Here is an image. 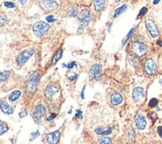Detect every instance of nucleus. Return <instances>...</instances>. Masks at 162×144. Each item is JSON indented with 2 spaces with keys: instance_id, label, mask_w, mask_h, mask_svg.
Listing matches in <instances>:
<instances>
[{
  "instance_id": "19",
  "label": "nucleus",
  "mask_w": 162,
  "mask_h": 144,
  "mask_svg": "<svg viewBox=\"0 0 162 144\" xmlns=\"http://www.w3.org/2000/svg\"><path fill=\"white\" fill-rule=\"evenodd\" d=\"M20 96H21V92H20V90H14V92L9 96V101H17V99L20 97Z\"/></svg>"
},
{
  "instance_id": "22",
  "label": "nucleus",
  "mask_w": 162,
  "mask_h": 144,
  "mask_svg": "<svg viewBox=\"0 0 162 144\" xmlns=\"http://www.w3.org/2000/svg\"><path fill=\"white\" fill-rule=\"evenodd\" d=\"M126 8H127V6H126V5H122L121 7H119V8H117V10H115V12H114V16H113V17H117V16L120 15V14H121V13H123L124 11L126 10Z\"/></svg>"
},
{
  "instance_id": "36",
  "label": "nucleus",
  "mask_w": 162,
  "mask_h": 144,
  "mask_svg": "<svg viewBox=\"0 0 162 144\" xmlns=\"http://www.w3.org/2000/svg\"><path fill=\"white\" fill-rule=\"evenodd\" d=\"M157 132H158L159 136H160V137H162V126H159L158 127V129H157Z\"/></svg>"
},
{
  "instance_id": "37",
  "label": "nucleus",
  "mask_w": 162,
  "mask_h": 144,
  "mask_svg": "<svg viewBox=\"0 0 162 144\" xmlns=\"http://www.w3.org/2000/svg\"><path fill=\"white\" fill-rule=\"evenodd\" d=\"M26 114H27V112H26V110H22V112H21V113H20V114H19V116H20V117H24V116H25V115H26Z\"/></svg>"
},
{
  "instance_id": "7",
  "label": "nucleus",
  "mask_w": 162,
  "mask_h": 144,
  "mask_svg": "<svg viewBox=\"0 0 162 144\" xmlns=\"http://www.w3.org/2000/svg\"><path fill=\"white\" fill-rule=\"evenodd\" d=\"M101 65H99V64L94 65V66L90 69V76L96 81H99L101 79Z\"/></svg>"
},
{
  "instance_id": "29",
  "label": "nucleus",
  "mask_w": 162,
  "mask_h": 144,
  "mask_svg": "<svg viewBox=\"0 0 162 144\" xmlns=\"http://www.w3.org/2000/svg\"><path fill=\"white\" fill-rule=\"evenodd\" d=\"M4 6L7 7V8H14V7H15V4L13 3V2L6 1V2H4Z\"/></svg>"
},
{
  "instance_id": "2",
  "label": "nucleus",
  "mask_w": 162,
  "mask_h": 144,
  "mask_svg": "<svg viewBox=\"0 0 162 144\" xmlns=\"http://www.w3.org/2000/svg\"><path fill=\"white\" fill-rule=\"evenodd\" d=\"M35 53V51H34V49H29V50H25L23 51L22 53H20L19 55H18L17 57V64L19 65V66H23V65L25 64L30 58L32 57V55Z\"/></svg>"
},
{
  "instance_id": "17",
  "label": "nucleus",
  "mask_w": 162,
  "mask_h": 144,
  "mask_svg": "<svg viewBox=\"0 0 162 144\" xmlns=\"http://www.w3.org/2000/svg\"><path fill=\"white\" fill-rule=\"evenodd\" d=\"M143 94H144V90H143L142 88H135L132 92V96L135 101H137L138 99H140L143 96Z\"/></svg>"
},
{
  "instance_id": "41",
  "label": "nucleus",
  "mask_w": 162,
  "mask_h": 144,
  "mask_svg": "<svg viewBox=\"0 0 162 144\" xmlns=\"http://www.w3.org/2000/svg\"><path fill=\"white\" fill-rule=\"evenodd\" d=\"M77 76H72V78H69V80H70V81H74V80H76V79H77Z\"/></svg>"
},
{
  "instance_id": "10",
  "label": "nucleus",
  "mask_w": 162,
  "mask_h": 144,
  "mask_svg": "<svg viewBox=\"0 0 162 144\" xmlns=\"http://www.w3.org/2000/svg\"><path fill=\"white\" fill-rule=\"evenodd\" d=\"M134 121H135L136 127L138 129H144L145 126H146V120H145L144 116L140 113H137L134 117Z\"/></svg>"
},
{
  "instance_id": "45",
  "label": "nucleus",
  "mask_w": 162,
  "mask_h": 144,
  "mask_svg": "<svg viewBox=\"0 0 162 144\" xmlns=\"http://www.w3.org/2000/svg\"><path fill=\"white\" fill-rule=\"evenodd\" d=\"M161 85H162V80H161Z\"/></svg>"
},
{
  "instance_id": "20",
  "label": "nucleus",
  "mask_w": 162,
  "mask_h": 144,
  "mask_svg": "<svg viewBox=\"0 0 162 144\" xmlns=\"http://www.w3.org/2000/svg\"><path fill=\"white\" fill-rule=\"evenodd\" d=\"M96 132L98 134H101V135H103V136L108 135L110 133H112V128L106 129V130H105V129H103V128H96Z\"/></svg>"
},
{
  "instance_id": "38",
  "label": "nucleus",
  "mask_w": 162,
  "mask_h": 144,
  "mask_svg": "<svg viewBox=\"0 0 162 144\" xmlns=\"http://www.w3.org/2000/svg\"><path fill=\"white\" fill-rule=\"evenodd\" d=\"M75 66H76V63L73 62V63H71V64L68 65V68H69V69H72L73 67H75Z\"/></svg>"
},
{
  "instance_id": "18",
  "label": "nucleus",
  "mask_w": 162,
  "mask_h": 144,
  "mask_svg": "<svg viewBox=\"0 0 162 144\" xmlns=\"http://www.w3.org/2000/svg\"><path fill=\"white\" fill-rule=\"evenodd\" d=\"M62 54H63V50H62V49H59V50H58L57 52L55 53L54 58H53V61H52V63H51V66L53 67V66H55V65L57 64V62L59 61L60 59H61Z\"/></svg>"
},
{
  "instance_id": "31",
  "label": "nucleus",
  "mask_w": 162,
  "mask_h": 144,
  "mask_svg": "<svg viewBox=\"0 0 162 144\" xmlns=\"http://www.w3.org/2000/svg\"><path fill=\"white\" fill-rule=\"evenodd\" d=\"M46 19H47L48 22H51V23H52V22H55V21H56V19L54 18V16H51V15L48 16V17L46 18Z\"/></svg>"
},
{
  "instance_id": "27",
  "label": "nucleus",
  "mask_w": 162,
  "mask_h": 144,
  "mask_svg": "<svg viewBox=\"0 0 162 144\" xmlns=\"http://www.w3.org/2000/svg\"><path fill=\"white\" fill-rule=\"evenodd\" d=\"M134 31H135V29H134V28H133V29H131L130 31H129L128 35H127V36L125 37V38L123 39V41H122V45H124V44H125L126 42H127V40H128V39L130 38L131 36H132V34H133V32H134Z\"/></svg>"
},
{
  "instance_id": "28",
  "label": "nucleus",
  "mask_w": 162,
  "mask_h": 144,
  "mask_svg": "<svg viewBox=\"0 0 162 144\" xmlns=\"http://www.w3.org/2000/svg\"><path fill=\"white\" fill-rule=\"evenodd\" d=\"M157 104H158V101H157L156 99H150V101H149V106H150V107H154V106H156Z\"/></svg>"
},
{
  "instance_id": "30",
  "label": "nucleus",
  "mask_w": 162,
  "mask_h": 144,
  "mask_svg": "<svg viewBox=\"0 0 162 144\" xmlns=\"http://www.w3.org/2000/svg\"><path fill=\"white\" fill-rule=\"evenodd\" d=\"M6 23V17L4 15H0V26H3Z\"/></svg>"
},
{
  "instance_id": "15",
  "label": "nucleus",
  "mask_w": 162,
  "mask_h": 144,
  "mask_svg": "<svg viewBox=\"0 0 162 144\" xmlns=\"http://www.w3.org/2000/svg\"><path fill=\"white\" fill-rule=\"evenodd\" d=\"M110 101L113 105H119L122 103V96L119 94H113L112 97H110Z\"/></svg>"
},
{
  "instance_id": "25",
  "label": "nucleus",
  "mask_w": 162,
  "mask_h": 144,
  "mask_svg": "<svg viewBox=\"0 0 162 144\" xmlns=\"http://www.w3.org/2000/svg\"><path fill=\"white\" fill-rule=\"evenodd\" d=\"M127 136H128L130 140H134V138H135V133H134L132 128H129L128 130H127Z\"/></svg>"
},
{
  "instance_id": "44",
  "label": "nucleus",
  "mask_w": 162,
  "mask_h": 144,
  "mask_svg": "<svg viewBox=\"0 0 162 144\" xmlns=\"http://www.w3.org/2000/svg\"><path fill=\"white\" fill-rule=\"evenodd\" d=\"M117 2H119V1H120V0H117Z\"/></svg>"
},
{
  "instance_id": "32",
  "label": "nucleus",
  "mask_w": 162,
  "mask_h": 144,
  "mask_svg": "<svg viewBox=\"0 0 162 144\" xmlns=\"http://www.w3.org/2000/svg\"><path fill=\"white\" fill-rule=\"evenodd\" d=\"M55 117H56V113H52V114H51L50 116L47 118V121H49V122H50V121H52V120L54 119Z\"/></svg>"
},
{
  "instance_id": "42",
  "label": "nucleus",
  "mask_w": 162,
  "mask_h": 144,
  "mask_svg": "<svg viewBox=\"0 0 162 144\" xmlns=\"http://www.w3.org/2000/svg\"><path fill=\"white\" fill-rule=\"evenodd\" d=\"M159 1H160V0H154V1H153V4H154V5H156V4L159 3Z\"/></svg>"
},
{
  "instance_id": "21",
  "label": "nucleus",
  "mask_w": 162,
  "mask_h": 144,
  "mask_svg": "<svg viewBox=\"0 0 162 144\" xmlns=\"http://www.w3.org/2000/svg\"><path fill=\"white\" fill-rule=\"evenodd\" d=\"M99 141L101 144H112V139L106 137V136H103V135H101V137L99 138Z\"/></svg>"
},
{
  "instance_id": "9",
  "label": "nucleus",
  "mask_w": 162,
  "mask_h": 144,
  "mask_svg": "<svg viewBox=\"0 0 162 144\" xmlns=\"http://www.w3.org/2000/svg\"><path fill=\"white\" fill-rule=\"evenodd\" d=\"M146 28L149 32L150 36L152 38H156L157 36L159 35V31H158V28L155 25V23L152 20H147L146 21Z\"/></svg>"
},
{
  "instance_id": "8",
  "label": "nucleus",
  "mask_w": 162,
  "mask_h": 144,
  "mask_svg": "<svg viewBox=\"0 0 162 144\" xmlns=\"http://www.w3.org/2000/svg\"><path fill=\"white\" fill-rule=\"evenodd\" d=\"M90 20H91V15H90V11L88 9H84L81 12L80 17H79V21H80L81 27H85L89 24Z\"/></svg>"
},
{
  "instance_id": "14",
  "label": "nucleus",
  "mask_w": 162,
  "mask_h": 144,
  "mask_svg": "<svg viewBox=\"0 0 162 144\" xmlns=\"http://www.w3.org/2000/svg\"><path fill=\"white\" fill-rule=\"evenodd\" d=\"M0 108H1V110L3 111L4 113H6V114H11V113H13V107L9 105L5 101H0Z\"/></svg>"
},
{
  "instance_id": "34",
  "label": "nucleus",
  "mask_w": 162,
  "mask_h": 144,
  "mask_svg": "<svg viewBox=\"0 0 162 144\" xmlns=\"http://www.w3.org/2000/svg\"><path fill=\"white\" fill-rule=\"evenodd\" d=\"M76 117H77V118H80V119L82 118V110H79L77 111V113H76Z\"/></svg>"
},
{
  "instance_id": "33",
  "label": "nucleus",
  "mask_w": 162,
  "mask_h": 144,
  "mask_svg": "<svg viewBox=\"0 0 162 144\" xmlns=\"http://www.w3.org/2000/svg\"><path fill=\"white\" fill-rule=\"evenodd\" d=\"M146 12H147V9H146V8H145V7H144V8H142V9H141V10H140V12H139V16H142V15H144V14L146 13Z\"/></svg>"
},
{
  "instance_id": "40",
  "label": "nucleus",
  "mask_w": 162,
  "mask_h": 144,
  "mask_svg": "<svg viewBox=\"0 0 162 144\" xmlns=\"http://www.w3.org/2000/svg\"><path fill=\"white\" fill-rule=\"evenodd\" d=\"M85 85H84V88H83V92H82V96H81V97H82V99H84V92H85Z\"/></svg>"
},
{
  "instance_id": "39",
  "label": "nucleus",
  "mask_w": 162,
  "mask_h": 144,
  "mask_svg": "<svg viewBox=\"0 0 162 144\" xmlns=\"http://www.w3.org/2000/svg\"><path fill=\"white\" fill-rule=\"evenodd\" d=\"M18 1H19L20 4H25V3H26L27 0H18Z\"/></svg>"
},
{
  "instance_id": "35",
  "label": "nucleus",
  "mask_w": 162,
  "mask_h": 144,
  "mask_svg": "<svg viewBox=\"0 0 162 144\" xmlns=\"http://www.w3.org/2000/svg\"><path fill=\"white\" fill-rule=\"evenodd\" d=\"M38 136H39V131H36V132H34V133H32V139L38 137Z\"/></svg>"
},
{
  "instance_id": "5",
  "label": "nucleus",
  "mask_w": 162,
  "mask_h": 144,
  "mask_svg": "<svg viewBox=\"0 0 162 144\" xmlns=\"http://www.w3.org/2000/svg\"><path fill=\"white\" fill-rule=\"evenodd\" d=\"M40 6L46 11H52L58 8V3L54 0H40Z\"/></svg>"
},
{
  "instance_id": "46",
  "label": "nucleus",
  "mask_w": 162,
  "mask_h": 144,
  "mask_svg": "<svg viewBox=\"0 0 162 144\" xmlns=\"http://www.w3.org/2000/svg\"><path fill=\"white\" fill-rule=\"evenodd\" d=\"M0 124H1V122H0Z\"/></svg>"
},
{
  "instance_id": "43",
  "label": "nucleus",
  "mask_w": 162,
  "mask_h": 144,
  "mask_svg": "<svg viewBox=\"0 0 162 144\" xmlns=\"http://www.w3.org/2000/svg\"><path fill=\"white\" fill-rule=\"evenodd\" d=\"M157 45H158V46H162V40L157 42Z\"/></svg>"
},
{
  "instance_id": "16",
  "label": "nucleus",
  "mask_w": 162,
  "mask_h": 144,
  "mask_svg": "<svg viewBox=\"0 0 162 144\" xmlns=\"http://www.w3.org/2000/svg\"><path fill=\"white\" fill-rule=\"evenodd\" d=\"M94 9L97 11L103 10L105 5V0H94Z\"/></svg>"
},
{
  "instance_id": "26",
  "label": "nucleus",
  "mask_w": 162,
  "mask_h": 144,
  "mask_svg": "<svg viewBox=\"0 0 162 144\" xmlns=\"http://www.w3.org/2000/svg\"><path fill=\"white\" fill-rule=\"evenodd\" d=\"M7 129H8V126H7V124H6V123H1V124H0V135H1V134H3L5 131H7Z\"/></svg>"
},
{
  "instance_id": "11",
  "label": "nucleus",
  "mask_w": 162,
  "mask_h": 144,
  "mask_svg": "<svg viewBox=\"0 0 162 144\" xmlns=\"http://www.w3.org/2000/svg\"><path fill=\"white\" fill-rule=\"evenodd\" d=\"M60 139V131H55L48 134L46 137V141L48 144H58Z\"/></svg>"
},
{
  "instance_id": "24",
  "label": "nucleus",
  "mask_w": 162,
  "mask_h": 144,
  "mask_svg": "<svg viewBox=\"0 0 162 144\" xmlns=\"http://www.w3.org/2000/svg\"><path fill=\"white\" fill-rule=\"evenodd\" d=\"M69 15H70L71 17H76V16L78 15V8H76V7L71 8L70 10H69Z\"/></svg>"
},
{
  "instance_id": "3",
  "label": "nucleus",
  "mask_w": 162,
  "mask_h": 144,
  "mask_svg": "<svg viewBox=\"0 0 162 144\" xmlns=\"http://www.w3.org/2000/svg\"><path fill=\"white\" fill-rule=\"evenodd\" d=\"M38 82H39V76L37 72H34L31 76H30V79L27 83V90L29 92H34L37 89V85H38Z\"/></svg>"
},
{
  "instance_id": "23",
  "label": "nucleus",
  "mask_w": 162,
  "mask_h": 144,
  "mask_svg": "<svg viewBox=\"0 0 162 144\" xmlns=\"http://www.w3.org/2000/svg\"><path fill=\"white\" fill-rule=\"evenodd\" d=\"M9 76V72H2L0 73V83L1 82H5Z\"/></svg>"
},
{
  "instance_id": "6",
  "label": "nucleus",
  "mask_w": 162,
  "mask_h": 144,
  "mask_svg": "<svg viewBox=\"0 0 162 144\" xmlns=\"http://www.w3.org/2000/svg\"><path fill=\"white\" fill-rule=\"evenodd\" d=\"M144 69H145V72H146L147 75H154V74H156V72H157L156 63H155L152 59L146 60L145 65H144Z\"/></svg>"
},
{
  "instance_id": "4",
  "label": "nucleus",
  "mask_w": 162,
  "mask_h": 144,
  "mask_svg": "<svg viewBox=\"0 0 162 144\" xmlns=\"http://www.w3.org/2000/svg\"><path fill=\"white\" fill-rule=\"evenodd\" d=\"M131 51L136 57H142L146 53V46L140 42H135L131 47Z\"/></svg>"
},
{
  "instance_id": "13",
  "label": "nucleus",
  "mask_w": 162,
  "mask_h": 144,
  "mask_svg": "<svg viewBox=\"0 0 162 144\" xmlns=\"http://www.w3.org/2000/svg\"><path fill=\"white\" fill-rule=\"evenodd\" d=\"M34 114L33 115H36L37 117H42L43 115H45V113H46V106L44 105V104L42 103H39L38 105L36 106L35 107V111H34Z\"/></svg>"
},
{
  "instance_id": "12",
  "label": "nucleus",
  "mask_w": 162,
  "mask_h": 144,
  "mask_svg": "<svg viewBox=\"0 0 162 144\" xmlns=\"http://www.w3.org/2000/svg\"><path fill=\"white\" fill-rule=\"evenodd\" d=\"M58 92H59V87L56 85H49V87L47 88V89H46L45 96H46L47 99H51L53 96H55V94H57Z\"/></svg>"
},
{
  "instance_id": "1",
  "label": "nucleus",
  "mask_w": 162,
  "mask_h": 144,
  "mask_svg": "<svg viewBox=\"0 0 162 144\" xmlns=\"http://www.w3.org/2000/svg\"><path fill=\"white\" fill-rule=\"evenodd\" d=\"M49 28H50V25L48 24V23L40 21V22H37L34 24L33 32L37 37H41V36H43L48 30H49Z\"/></svg>"
}]
</instances>
